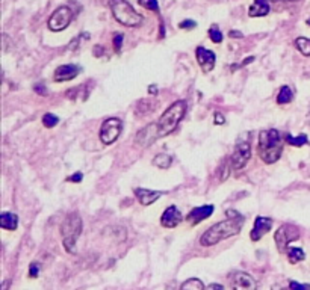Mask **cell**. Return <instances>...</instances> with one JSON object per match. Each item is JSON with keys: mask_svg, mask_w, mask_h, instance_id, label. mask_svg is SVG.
I'll list each match as a JSON object with an SVG mask.
<instances>
[{"mask_svg": "<svg viewBox=\"0 0 310 290\" xmlns=\"http://www.w3.org/2000/svg\"><path fill=\"white\" fill-rule=\"evenodd\" d=\"M123 130V123L118 118H108L103 121V124L100 127V141L105 145H111L114 144L118 138L120 133Z\"/></svg>", "mask_w": 310, "mask_h": 290, "instance_id": "obj_8", "label": "cell"}, {"mask_svg": "<svg viewBox=\"0 0 310 290\" xmlns=\"http://www.w3.org/2000/svg\"><path fill=\"white\" fill-rule=\"evenodd\" d=\"M195 58H197V62L200 65V68L204 71V73H211L215 67V61H217V56L214 51L204 48V47H197L195 50Z\"/></svg>", "mask_w": 310, "mask_h": 290, "instance_id": "obj_10", "label": "cell"}, {"mask_svg": "<svg viewBox=\"0 0 310 290\" xmlns=\"http://www.w3.org/2000/svg\"><path fill=\"white\" fill-rule=\"evenodd\" d=\"M109 8L112 11L114 18L127 28L139 26L144 21V17L135 11V8L127 0H109Z\"/></svg>", "mask_w": 310, "mask_h": 290, "instance_id": "obj_5", "label": "cell"}, {"mask_svg": "<svg viewBox=\"0 0 310 290\" xmlns=\"http://www.w3.org/2000/svg\"><path fill=\"white\" fill-rule=\"evenodd\" d=\"M292 98H294L292 89H291L288 85L281 86V89H280V92H278V95H277V103H278V104H288V103L292 101Z\"/></svg>", "mask_w": 310, "mask_h": 290, "instance_id": "obj_21", "label": "cell"}, {"mask_svg": "<svg viewBox=\"0 0 310 290\" xmlns=\"http://www.w3.org/2000/svg\"><path fill=\"white\" fill-rule=\"evenodd\" d=\"M171 164H173V159H171V156H168V154H158V156L153 159V165L161 168V169L170 168Z\"/></svg>", "mask_w": 310, "mask_h": 290, "instance_id": "obj_23", "label": "cell"}, {"mask_svg": "<svg viewBox=\"0 0 310 290\" xmlns=\"http://www.w3.org/2000/svg\"><path fill=\"white\" fill-rule=\"evenodd\" d=\"M8 286H9V281H5L3 283V290H8Z\"/></svg>", "mask_w": 310, "mask_h": 290, "instance_id": "obj_38", "label": "cell"}, {"mask_svg": "<svg viewBox=\"0 0 310 290\" xmlns=\"http://www.w3.org/2000/svg\"><path fill=\"white\" fill-rule=\"evenodd\" d=\"M271 228H272V219H271V218L257 216V218L254 219V225H253V230H251V233H250L251 241H254V242L261 241Z\"/></svg>", "mask_w": 310, "mask_h": 290, "instance_id": "obj_12", "label": "cell"}, {"mask_svg": "<svg viewBox=\"0 0 310 290\" xmlns=\"http://www.w3.org/2000/svg\"><path fill=\"white\" fill-rule=\"evenodd\" d=\"M178 290H204V284L198 278H189L180 286Z\"/></svg>", "mask_w": 310, "mask_h": 290, "instance_id": "obj_24", "label": "cell"}, {"mask_svg": "<svg viewBox=\"0 0 310 290\" xmlns=\"http://www.w3.org/2000/svg\"><path fill=\"white\" fill-rule=\"evenodd\" d=\"M289 290H310V284H301L298 281H289Z\"/></svg>", "mask_w": 310, "mask_h": 290, "instance_id": "obj_30", "label": "cell"}, {"mask_svg": "<svg viewBox=\"0 0 310 290\" xmlns=\"http://www.w3.org/2000/svg\"><path fill=\"white\" fill-rule=\"evenodd\" d=\"M180 29H185V31H191V29H195L197 28V23L194 20H183L180 24H178Z\"/></svg>", "mask_w": 310, "mask_h": 290, "instance_id": "obj_29", "label": "cell"}, {"mask_svg": "<svg viewBox=\"0 0 310 290\" xmlns=\"http://www.w3.org/2000/svg\"><path fill=\"white\" fill-rule=\"evenodd\" d=\"M38 274H40V265L38 263H32L31 265V271H29V277L35 278V277H38Z\"/></svg>", "mask_w": 310, "mask_h": 290, "instance_id": "obj_32", "label": "cell"}, {"mask_svg": "<svg viewBox=\"0 0 310 290\" xmlns=\"http://www.w3.org/2000/svg\"><path fill=\"white\" fill-rule=\"evenodd\" d=\"M228 35H230L231 38H242V37H244V35H242L239 31H230V32H228Z\"/></svg>", "mask_w": 310, "mask_h": 290, "instance_id": "obj_35", "label": "cell"}, {"mask_svg": "<svg viewBox=\"0 0 310 290\" xmlns=\"http://www.w3.org/2000/svg\"><path fill=\"white\" fill-rule=\"evenodd\" d=\"M225 215L228 216L225 221L212 225L209 230H206L201 234V238H200L201 247H212L224 239L239 234V231L242 230V225L245 222V218L241 213H238L236 210H227Z\"/></svg>", "mask_w": 310, "mask_h": 290, "instance_id": "obj_2", "label": "cell"}, {"mask_svg": "<svg viewBox=\"0 0 310 290\" xmlns=\"http://www.w3.org/2000/svg\"><path fill=\"white\" fill-rule=\"evenodd\" d=\"M286 252H288V258H289V261H291L292 265L300 263V261H303V260L306 258L304 251L301 248H297V247H289Z\"/></svg>", "mask_w": 310, "mask_h": 290, "instance_id": "obj_20", "label": "cell"}, {"mask_svg": "<svg viewBox=\"0 0 310 290\" xmlns=\"http://www.w3.org/2000/svg\"><path fill=\"white\" fill-rule=\"evenodd\" d=\"M182 219H183V216H182L180 210L176 206H170L162 213L161 224L165 228H174V227H177L178 224L182 222Z\"/></svg>", "mask_w": 310, "mask_h": 290, "instance_id": "obj_14", "label": "cell"}, {"mask_svg": "<svg viewBox=\"0 0 310 290\" xmlns=\"http://www.w3.org/2000/svg\"><path fill=\"white\" fill-rule=\"evenodd\" d=\"M251 157V147L248 142H242V144H238L233 154H231V159H230V165L233 169H241L247 165V162L250 161Z\"/></svg>", "mask_w": 310, "mask_h": 290, "instance_id": "obj_9", "label": "cell"}, {"mask_svg": "<svg viewBox=\"0 0 310 290\" xmlns=\"http://www.w3.org/2000/svg\"><path fill=\"white\" fill-rule=\"evenodd\" d=\"M156 101L151 100V98H145V100H141L138 108H136V114L141 117V115H147V114H151L156 108Z\"/></svg>", "mask_w": 310, "mask_h": 290, "instance_id": "obj_19", "label": "cell"}, {"mask_svg": "<svg viewBox=\"0 0 310 290\" xmlns=\"http://www.w3.org/2000/svg\"><path fill=\"white\" fill-rule=\"evenodd\" d=\"M224 123H225L224 117H222L221 114H218V112H217V114H215V124L222 125V124H224Z\"/></svg>", "mask_w": 310, "mask_h": 290, "instance_id": "obj_34", "label": "cell"}, {"mask_svg": "<svg viewBox=\"0 0 310 290\" xmlns=\"http://www.w3.org/2000/svg\"><path fill=\"white\" fill-rule=\"evenodd\" d=\"M295 47L298 48L300 53H303L304 56H310V40L309 38H304V37H300L295 40Z\"/></svg>", "mask_w": 310, "mask_h": 290, "instance_id": "obj_25", "label": "cell"}, {"mask_svg": "<svg viewBox=\"0 0 310 290\" xmlns=\"http://www.w3.org/2000/svg\"><path fill=\"white\" fill-rule=\"evenodd\" d=\"M138 3H139L142 8L150 9V11H153V12H156V14L161 12V8H159L158 0H138Z\"/></svg>", "mask_w": 310, "mask_h": 290, "instance_id": "obj_26", "label": "cell"}, {"mask_svg": "<svg viewBox=\"0 0 310 290\" xmlns=\"http://www.w3.org/2000/svg\"><path fill=\"white\" fill-rule=\"evenodd\" d=\"M285 141H286L288 144L294 145V147H303V145H306V144L309 142V139H307L306 135H298V136L286 135V136H285Z\"/></svg>", "mask_w": 310, "mask_h": 290, "instance_id": "obj_22", "label": "cell"}, {"mask_svg": "<svg viewBox=\"0 0 310 290\" xmlns=\"http://www.w3.org/2000/svg\"><path fill=\"white\" fill-rule=\"evenodd\" d=\"M212 213H214V206H212V204H206V206H200V207H195L194 210H191L186 219H188L189 224L197 225V224H200L201 221L211 218Z\"/></svg>", "mask_w": 310, "mask_h": 290, "instance_id": "obj_15", "label": "cell"}, {"mask_svg": "<svg viewBox=\"0 0 310 290\" xmlns=\"http://www.w3.org/2000/svg\"><path fill=\"white\" fill-rule=\"evenodd\" d=\"M208 290H224V287H222L221 284H211L208 287Z\"/></svg>", "mask_w": 310, "mask_h": 290, "instance_id": "obj_37", "label": "cell"}, {"mask_svg": "<svg viewBox=\"0 0 310 290\" xmlns=\"http://www.w3.org/2000/svg\"><path fill=\"white\" fill-rule=\"evenodd\" d=\"M135 197L138 198V201L142 206H150V204H153L154 201H158L161 198V192L144 189V188H136L135 189Z\"/></svg>", "mask_w": 310, "mask_h": 290, "instance_id": "obj_16", "label": "cell"}, {"mask_svg": "<svg viewBox=\"0 0 310 290\" xmlns=\"http://www.w3.org/2000/svg\"><path fill=\"white\" fill-rule=\"evenodd\" d=\"M271 2H278V0H271ZM281 2H295V0H281Z\"/></svg>", "mask_w": 310, "mask_h": 290, "instance_id": "obj_41", "label": "cell"}, {"mask_svg": "<svg viewBox=\"0 0 310 290\" xmlns=\"http://www.w3.org/2000/svg\"><path fill=\"white\" fill-rule=\"evenodd\" d=\"M34 89H35V91H37L38 94H45V88L43 86V85H37V86H35Z\"/></svg>", "mask_w": 310, "mask_h": 290, "instance_id": "obj_36", "label": "cell"}, {"mask_svg": "<svg viewBox=\"0 0 310 290\" xmlns=\"http://www.w3.org/2000/svg\"><path fill=\"white\" fill-rule=\"evenodd\" d=\"M231 289L233 290H257L256 280L245 272L231 274Z\"/></svg>", "mask_w": 310, "mask_h": 290, "instance_id": "obj_11", "label": "cell"}, {"mask_svg": "<svg viewBox=\"0 0 310 290\" xmlns=\"http://www.w3.org/2000/svg\"><path fill=\"white\" fill-rule=\"evenodd\" d=\"M123 41H124V35L123 34H115L114 35V47L117 51H120L121 45H123Z\"/></svg>", "mask_w": 310, "mask_h": 290, "instance_id": "obj_31", "label": "cell"}, {"mask_svg": "<svg viewBox=\"0 0 310 290\" xmlns=\"http://www.w3.org/2000/svg\"><path fill=\"white\" fill-rule=\"evenodd\" d=\"M300 238V230L292 225V224H283L277 231H275V244H277V248L280 252H285L289 248V244L297 241Z\"/></svg>", "mask_w": 310, "mask_h": 290, "instance_id": "obj_7", "label": "cell"}, {"mask_svg": "<svg viewBox=\"0 0 310 290\" xmlns=\"http://www.w3.org/2000/svg\"><path fill=\"white\" fill-rule=\"evenodd\" d=\"M209 38L215 42V44H220V42H222V38H224V37H222V32L220 31V28H218L217 24L211 26V29H209Z\"/></svg>", "mask_w": 310, "mask_h": 290, "instance_id": "obj_27", "label": "cell"}, {"mask_svg": "<svg viewBox=\"0 0 310 290\" xmlns=\"http://www.w3.org/2000/svg\"><path fill=\"white\" fill-rule=\"evenodd\" d=\"M79 73H81V68L77 65L67 64V65H61L56 68L53 79H55V82H68V81H73L74 77H77Z\"/></svg>", "mask_w": 310, "mask_h": 290, "instance_id": "obj_13", "label": "cell"}, {"mask_svg": "<svg viewBox=\"0 0 310 290\" xmlns=\"http://www.w3.org/2000/svg\"><path fill=\"white\" fill-rule=\"evenodd\" d=\"M150 92H151V94H153V92H156V88H154V86H151V88H150Z\"/></svg>", "mask_w": 310, "mask_h": 290, "instance_id": "obj_39", "label": "cell"}, {"mask_svg": "<svg viewBox=\"0 0 310 290\" xmlns=\"http://www.w3.org/2000/svg\"><path fill=\"white\" fill-rule=\"evenodd\" d=\"M73 17H74L73 11L68 6H61L51 14V17L47 21V26L51 32H61L70 26V23L73 21Z\"/></svg>", "mask_w": 310, "mask_h": 290, "instance_id": "obj_6", "label": "cell"}, {"mask_svg": "<svg viewBox=\"0 0 310 290\" xmlns=\"http://www.w3.org/2000/svg\"><path fill=\"white\" fill-rule=\"evenodd\" d=\"M186 114V103L183 100L174 101L159 118L158 123L148 124L147 127L141 128L135 138V142L141 147H148L154 141L173 133L177 128L178 123L183 120Z\"/></svg>", "mask_w": 310, "mask_h": 290, "instance_id": "obj_1", "label": "cell"}, {"mask_svg": "<svg viewBox=\"0 0 310 290\" xmlns=\"http://www.w3.org/2000/svg\"><path fill=\"white\" fill-rule=\"evenodd\" d=\"M82 177H84V175H82V172H76V174H73V175H71L68 180H70V181H73V183H79V181H82Z\"/></svg>", "mask_w": 310, "mask_h": 290, "instance_id": "obj_33", "label": "cell"}, {"mask_svg": "<svg viewBox=\"0 0 310 290\" xmlns=\"http://www.w3.org/2000/svg\"><path fill=\"white\" fill-rule=\"evenodd\" d=\"M306 24H307V26H310V18H307V21H306Z\"/></svg>", "mask_w": 310, "mask_h": 290, "instance_id": "obj_42", "label": "cell"}, {"mask_svg": "<svg viewBox=\"0 0 310 290\" xmlns=\"http://www.w3.org/2000/svg\"><path fill=\"white\" fill-rule=\"evenodd\" d=\"M272 290H281V287H278V286H272Z\"/></svg>", "mask_w": 310, "mask_h": 290, "instance_id": "obj_40", "label": "cell"}, {"mask_svg": "<svg viewBox=\"0 0 310 290\" xmlns=\"http://www.w3.org/2000/svg\"><path fill=\"white\" fill-rule=\"evenodd\" d=\"M283 151L281 133L275 128L264 130L259 135V156L265 164H274L280 159Z\"/></svg>", "mask_w": 310, "mask_h": 290, "instance_id": "obj_3", "label": "cell"}, {"mask_svg": "<svg viewBox=\"0 0 310 290\" xmlns=\"http://www.w3.org/2000/svg\"><path fill=\"white\" fill-rule=\"evenodd\" d=\"M58 123H59V118L56 115H53V114H45L43 117V124L47 128H51V127L58 125Z\"/></svg>", "mask_w": 310, "mask_h": 290, "instance_id": "obj_28", "label": "cell"}, {"mask_svg": "<svg viewBox=\"0 0 310 290\" xmlns=\"http://www.w3.org/2000/svg\"><path fill=\"white\" fill-rule=\"evenodd\" d=\"M271 8L268 0H254L248 9V15L250 17H266L269 14Z\"/></svg>", "mask_w": 310, "mask_h": 290, "instance_id": "obj_17", "label": "cell"}, {"mask_svg": "<svg viewBox=\"0 0 310 290\" xmlns=\"http://www.w3.org/2000/svg\"><path fill=\"white\" fill-rule=\"evenodd\" d=\"M17 225H18V218H17L15 213H12V212H3L0 215V227L3 230L12 231V230L17 228Z\"/></svg>", "mask_w": 310, "mask_h": 290, "instance_id": "obj_18", "label": "cell"}, {"mask_svg": "<svg viewBox=\"0 0 310 290\" xmlns=\"http://www.w3.org/2000/svg\"><path fill=\"white\" fill-rule=\"evenodd\" d=\"M61 234H62V244L64 248L68 252H74L76 251V242L79 239V236L82 234V218L79 213H70L62 225H61Z\"/></svg>", "mask_w": 310, "mask_h": 290, "instance_id": "obj_4", "label": "cell"}]
</instances>
